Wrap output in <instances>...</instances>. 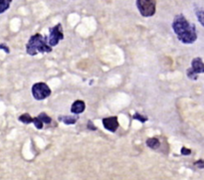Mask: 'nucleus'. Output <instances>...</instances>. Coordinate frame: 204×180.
<instances>
[{
	"mask_svg": "<svg viewBox=\"0 0 204 180\" xmlns=\"http://www.w3.org/2000/svg\"><path fill=\"white\" fill-rule=\"evenodd\" d=\"M172 29L178 40L183 44H192L196 41V27L186 19L183 14H178L174 17L172 22Z\"/></svg>",
	"mask_w": 204,
	"mask_h": 180,
	"instance_id": "nucleus-1",
	"label": "nucleus"
},
{
	"mask_svg": "<svg viewBox=\"0 0 204 180\" xmlns=\"http://www.w3.org/2000/svg\"><path fill=\"white\" fill-rule=\"evenodd\" d=\"M52 52V47L48 43V37L36 33L32 35L26 44V53L30 56H36L37 54Z\"/></svg>",
	"mask_w": 204,
	"mask_h": 180,
	"instance_id": "nucleus-2",
	"label": "nucleus"
},
{
	"mask_svg": "<svg viewBox=\"0 0 204 180\" xmlns=\"http://www.w3.org/2000/svg\"><path fill=\"white\" fill-rule=\"evenodd\" d=\"M135 4L141 16L152 17L156 14V0H136Z\"/></svg>",
	"mask_w": 204,
	"mask_h": 180,
	"instance_id": "nucleus-3",
	"label": "nucleus"
},
{
	"mask_svg": "<svg viewBox=\"0 0 204 180\" xmlns=\"http://www.w3.org/2000/svg\"><path fill=\"white\" fill-rule=\"evenodd\" d=\"M31 92H32L33 98L37 101L45 100L48 97H50L52 94L51 89L49 88V86L46 83L43 82L34 84L32 86V89H31Z\"/></svg>",
	"mask_w": 204,
	"mask_h": 180,
	"instance_id": "nucleus-4",
	"label": "nucleus"
},
{
	"mask_svg": "<svg viewBox=\"0 0 204 180\" xmlns=\"http://www.w3.org/2000/svg\"><path fill=\"white\" fill-rule=\"evenodd\" d=\"M64 39V33H63V26L61 23L51 27L49 29V36H48V43L53 48L59 44L61 40Z\"/></svg>",
	"mask_w": 204,
	"mask_h": 180,
	"instance_id": "nucleus-5",
	"label": "nucleus"
},
{
	"mask_svg": "<svg viewBox=\"0 0 204 180\" xmlns=\"http://www.w3.org/2000/svg\"><path fill=\"white\" fill-rule=\"evenodd\" d=\"M204 73V63L201 58L196 57L194 58L191 62V67L186 71V75H187L188 79L196 81L199 74Z\"/></svg>",
	"mask_w": 204,
	"mask_h": 180,
	"instance_id": "nucleus-6",
	"label": "nucleus"
},
{
	"mask_svg": "<svg viewBox=\"0 0 204 180\" xmlns=\"http://www.w3.org/2000/svg\"><path fill=\"white\" fill-rule=\"evenodd\" d=\"M102 123H103L104 128L109 130L110 132H116L117 129L119 128V119L118 116L114 115V116H109V118H105L102 119Z\"/></svg>",
	"mask_w": 204,
	"mask_h": 180,
	"instance_id": "nucleus-7",
	"label": "nucleus"
},
{
	"mask_svg": "<svg viewBox=\"0 0 204 180\" xmlns=\"http://www.w3.org/2000/svg\"><path fill=\"white\" fill-rule=\"evenodd\" d=\"M85 109H86L85 102L82 100H77L73 103L72 107H71V111L75 115H80L85 111Z\"/></svg>",
	"mask_w": 204,
	"mask_h": 180,
	"instance_id": "nucleus-8",
	"label": "nucleus"
},
{
	"mask_svg": "<svg viewBox=\"0 0 204 180\" xmlns=\"http://www.w3.org/2000/svg\"><path fill=\"white\" fill-rule=\"evenodd\" d=\"M60 121H62L63 123L71 125V124H75L78 121L79 118L77 115H60L59 119Z\"/></svg>",
	"mask_w": 204,
	"mask_h": 180,
	"instance_id": "nucleus-9",
	"label": "nucleus"
},
{
	"mask_svg": "<svg viewBox=\"0 0 204 180\" xmlns=\"http://www.w3.org/2000/svg\"><path fill=\"white\" fill-rule=\"evenodd\" d=\"M146 146L149 147L150 149L156 150L159 148V146H160V141H159V139L156 137L148 138V140H146Z\"/></svg>",
	"mask_w": 204,
	"mask_h": 180,
	"instance_id": "nucleus-10",
	"label": "nucleus"
},
{
	"mask_svg": "<svg viewBox=\"0 0 204 180\" xmlns=\"http://www.w3.org/2000/svg\"><path fill=\"white\" fill-rule=\"evenodd\" d=\"M195 15L199 23L204 27V9L201 7H195Z\"/></svg>",
	"mask_w": 204,
	"mask_h": 180,
	"instance_id": "nucleus-11",
	"label": "nucleus"
},
{
	"mask_svg": "<svg viewBox=\"0 0 204 180\" xmlns=\"http://www.w3.org/2000/svg\"><path fill=\"white\" fill-rule=\"evenodd\" d=\"M12 0H0V14L7 11L10 7Z\"/></svg>",
	"mask_w": 204,
	"mask_h": 180,
	"instance_id": "nucleus-12",
	"label": "nucleus"
},
{
	"mask_svg": "<svg viewBox=\"0 0 204 180\" xmlns=\"http://www.w3.org/2000/svg\"><path fill=\"white\" fill-rule=\"evenodd\" d=\"M18 119H19V121H21V123H23L25 124H29L31 123H33L34 118H32L29 114H23L19 116Z\"/></svg>",
	"mask_w": 204,
	"mask_h": 180,
	"instance_id": "nucleus-13",
	"label": "nucleus"
},
{
	"mask_svg": "<svg viewBox=\"0 0 204 180\" xmlns=\"http://www.w3.org/2000/svg\"><path fill=\"white\" fill-rule=\"evenodd\" d=\"M38 116L45 124H50L52 123V119L46 114V112H41V114H40Z\"/></svg>",
	"mask_w": 204,
	"mask_h": 180,
	"instance_id": "nucleus-14",
	"label": "nucleus"
},
{
	"mask_svg": "<svg viewBox=\"0 0 204 180\" xmlns=\"http://www.w3.org/2000/svg\"><path fill=\"white\" fill-rule=\"evenodd\" d=\"M33 123H34V125H35V128H36L37 129H42L43 128V124H44V123L43 121L40 119V118L37 115V116H35L34 118V119H33Z\"/></svg>",
	"mask_w": 204,
	"mask_h": 180,
	"instance_id": "nucleus-15",
	"label": "nucleus"
},
{
	"mask_svg": "<svg viewBox=\"0 0 204 180\" xmlns=\"http://www.w3.org/2000/svg\"><path fill=\"white\" fill-rule=\"evenodd\" d=\"M132 119H137V120H139L140 123H145V121L148 119V116L140 115V114H139V112H135V114L134 115H132Z\"/></svg>",
	"mask_w": 204,
	"mask_h": 180,
	"instance_id": "nucleus-16",
	"label": "nucleus"
},
{
	"mask_svg": "<svg viewBox=\"0 0 204 180\" xmlns=\"http://www.w3.org/2000/svg\"><path fill=\"white\" fill-rule=\"evenodd\" d=\"M0 50H3L6 54H9V53H10L9 47H8L6 44H3V43H0Z\"/></svg>",
	"mask_w": 204,
	"mask_h": 180,
	"instance_id": "nucleus-17",
	"label": "nucleus"
},
{
	"mask_svg": "<svg viewBox=\"0 0 204 180\" xmlns=\"http://www.w3.org/2000/svg\"><path fill=\"white\" fill-rule=\"evenodd\" d=\"M87 128H88V129H90V130H92V132H95V130L98 129L97 127H95L94 123H93V121H92V120H89V121H88V123H87Z\"/></svg>",
	"mask_w": 204,
	"mask_h": 180,
	"instance_id": "nucleus-18",
	"label": "nucleus"
},
{
	"mask_svg": "<svg viewBox=\"0 0 204 180\" xmlns=\"http://www.w3.org/2000/svg\"><path fill=\"white\" fill-rule=\"evenodd\" d=\"M194 165L196 166V167H198V168H204V160L199 159L197 161H195Z\"/></svg>",
	"mask_w": 204,
	"mask_h": 180,
	"instance_id": "nucleus-19",
	"label": "nucleus"
},
{
	"mask_svg": "<svg viewBox=\"0 0 204 180\" xmlns=\"http://www.w3.org/2000/svg\"><path fill=\"white\" fill-rule=\"evenodd\" d=\"M190 153H191V150H190L189 148H186L184 146L181 148V154L182 155H189Z\"/></svg>",
	"mask_w": 204,
	"mask_h": 180,
	"instance_id": "nucleus-20",
	"label": "nucleus"
}]
</instances>
